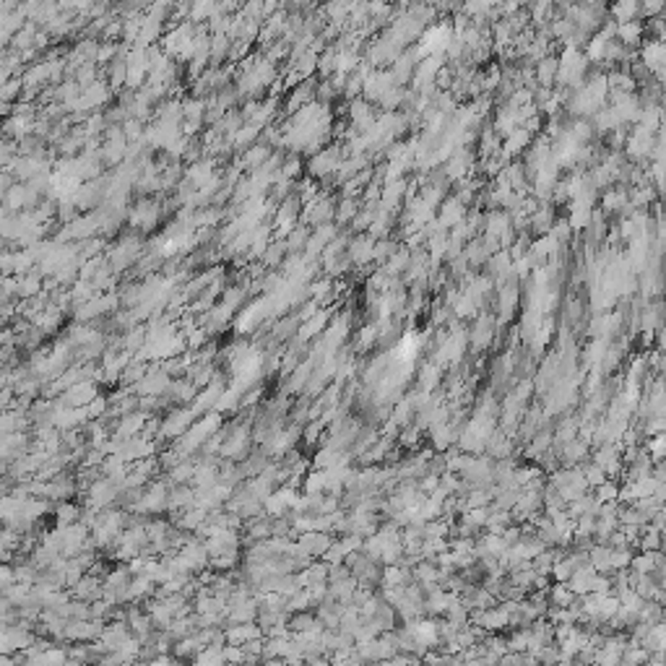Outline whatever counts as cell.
Returning a JSON list of instances; mask_svg holds the SVG:
<instances>
[{"label": "cell", "mask_w": 666, "mask_h": 666, "mask_svg": "<svg viewBox=\"0 0 666 666\" xmlns=\"http://www.w3.org/2000/svg\"><path fill=\"white\" fill-rule=\"evenodd\" d=\"M583 474H586L588 487H601V484L607 482V471L601 466H596V463H588V466L583 468Z\"/></svg>", "instance_id": "21"}, {"label": "cell", "mask_w": 666, "mask_h": 666, "mask_svg": "<svg viewBox=\"0 0 666 666\" xmlns=\"http://www.w3.org/2000/svg\"><path fill=\"white\" fill-rule=\"evenodd\" d=\"M596 576H598L596 570H594L591 565H586V567H580L576 576L567 580V586H570V591H573L576 596H588V594L594 591V580H596Z\"/></svg>", "instance_id": "10"}, {"label": "cell", "mask_w": 666, "mask_h": 666, "mask_svg": "<svg viewBox=\"0 0 666 666\" xmlns=\"http://www.w3.org/2000/svg\"><path fill=\"white\" fill-rule=\"evenodd\" d=\"M635 10H637V6H633V3H619V6L615 8V13L619 16V21H622V24H627V21H633L630 16H633Z\"/></svg>", "instance_id": "28"}, {"label": "cell", "mask_w": 666, "mask_h": 666, "mask_svg": "<svg viewBox=\"0 0 666 666\" xmlns=\"http://www.w3.org/2000/svg\"><path fill=\"white\" fill-rule=\"evenodd\" d=\"M157 219H159V206H157L154 200H143V203H138V206L133 209V214H130V224L138 229L154 227Z\"/></svg>", "instance_id": "9"}, {"label": "cell", "mask_w": 666, "mask_h": 666, "mask_svg": "<svg viewBox=\"0 0 666 666\" xmlns=\"http://www.w3.org/2000/svg\"><path fill=\"white\" fill-rule=\"evenodd\" d=\"M338 167H341V151L328 146V149H320L318 154L310 157L308 172H310V177L323 180V177H328V175H336Z\"/></svg>", "instance_id": "3"}, {"label": "cell", "mask_w": 666, "mask_h": 666, "mask_svg": "<svg viewBox=\"0 0 666 666\" xmlns=\"http://www.w3.org/2000/svg\"><path fill=\"white\" fill-rule=\"evenodd\" d=\"M299 172H302V161L297 159V157H292V159H284V164H281V175L289 180L299 177Z\"/></svg>", "instance_id": "25"}, {"label": "cell", "mask_w": 666, "mask_h": 666, "mask_svg": "<svg viewBox=\"0 0 666 666\" xmlns=\"http://www.w3.org/2000/svg\"><path fill=\"white\" fill-rule=\"evenodd\" d=\"M224 635H227V646H245V643H250V640L266 637L258 622H248V625H227L224 627Z\"/></svg>", "instance_id": "8"}, {"label": "cell", "mask_w": 666, "mask_h": 666, "mask_svg": "<svg viewBox=\"0 0 666 666\" xmlns=\"http://www.w3.org/2000/svg\"><path fill=\"white\" fill-rule=\"evenodd\" d=\"M619 492L622 489L617 487L612 479H607L601 487H596V500L598 502H615V500H619Z\"/></svg>", "instance_id": "20"}, {"label": "cell", "mask_w": 666, "mask_h": 666, "mask_svg": "<svg viewBox=\"0 0 666 666\" xmlns=\"http://www.w3.org/2000/svg\"><path fill=\"white\" fill-rule=\"evenodd\" d=\"M357 214V209H354V200L351 198H344L341 203H338V209H336V219H338V224H347L351 216Z\"/></svg>", "instance_id": "24"}, {"label": "cell", "mask_w": 666, "mask_h": 666, "mask_svg": "<svg viewBox=\"0 0 666 666\" xmlns=\"http://www.w3.org/2000/svg\"><path fill=\"white\" fill-rule=\"evenodd\" d=\"M557 73H560V63H557L555 58H544V60H541V65H539V81H541V84H549V81L555 79Z\"/></svg>", "instance_id": "22"}, {"label": "cell", "mask_w": 666, "mask_h": 666, "mask_svg": "<svg viewBox=\"0 0 666 666\" xmlns=\"http://www.w3.org/2000/svg\"><path fill=\"white\" fill-rule=\"evenodd\" d=\"M297 544L305 555L315 560V557H326L333 539H331V534H323V531H308V534H299Z\"/></svg>", "instance_id": "7"}, {"label": "cell", "mask_w": 666, "mask_h": 666, "mask_svg": "<svg viewBox=\"0 0 666 666\" xmlns=\"http://www.w3.org/2000/svg\"><path fill=\"white\" fill-rule=\"evenodd\" d=\"M619 37H622V45H633V42H637V37H640V26H637L635 21H627V24H619Z\"/></svg>", "instance_id": "23"}, {"label": "cell", "mask_w": 666, "mask_h": 666, "mask_svg": "<svg viewBox=\"0 0 666 666\" xmlns=\"http://www.w3.org/2000/svg\"><path fill=\"white\" fill-rule=\"evenodd\" d=\"M81 516H84V507L76 505V502H60L55 507V518H58V528L73 526V523H81Z\"/></svg>", "instance_id": "13"}, {"label": "cell", "mask_w": 666, "mask_h": 666, "mask_svg": "<svg viewBox=\"0 0 666 666\" xmlns=\"http://www.w3.org/2000/svg\"><path fill=\"white\" fill-rule=\"evenodd\" d=\"M406 263H409V253H406V250H401L398 255H393V258H390L388 271H390V273H393V271H401L404 266H406Z\"/></svg>", "instance_id": "29"}, {"label": "cell", "mask_w": 666, "mask_h": 666, "mask_svg": "<svg viewBox=\"0 0 666 666\" xmlns=\"http://www.w3.org/2000/svg\"><path fill=\"white\" fill-rule=\"evenodd\" d=\"M471 622L482 627L484 633H500V630L510 627V607L502 601L500 607L484 609V612H471Z\"/></svg>", "instance_id": "2"}, {"label": "cell", "mask_w": 666, "mask_h": 666, "mask_svg": "<svg viewBox=\"0 0 666 666\" xmlns=\"http://www.w3.org/2000/svg\"><path fill=\"white\" fill-rule=\"evenodd\" d=\"M328 315L331 310H318V315H312V318L299 328V336H297V344H305L310 336H315L320 328H326V323H328Z\"/></svg>", "instance_id": "16"}, {"label": "cell", "mask_w": 666, "mask_h": 666, "mask_svg": "<svg viewBox=\"0 0 666 666\" xmlns=\"http://www.w3.org/2000/svg\"><path fill=\"white\" fill-rule=\"evenodd\" d=\"M97 398H100L97 383H94V380H84V383H79V386H73V388L65 390L58 401L65 409H86L89 404H94Z\"/></svg>", "instance_id": "4"}, {"label": "cell", "mask_w": 666, "mask_h": 666, "mask_svg": "<svg viewBox=\"0 0 666 666\" xmlns=\"http://www.w3.org/2000/svg\"><path fill=\"white\" fill-rule=\"evenodd\" d=\"M419 383H422V390H425V393L435 388V386L440 383V367H438V365H427V367L422 370Z\"/></svg>", "instance_id": "18"}, {"label": "cell", "mask_w": 666, "mask_h": 666, "mask_svg": "<svg viewBox=\"0 0 666 666\" xmlns=\"http://www.w3.org/2000/svg\"><path fill=\"white\" fill-rule=\"evenodd\" d=\"M118 58V47L115 45H102L100 52H97V63H112Z\"/></svg>", "instance_id": "26"}, {"label": "cell", "mask_w": 666, "mask_h": 666, "mask_svg": "<svg viewBox=\"0 0 666 666\" xmlns=\"http://www.w3.org/2000/svg\"><path fill=\"white\" fill-rule=\"evenodd\" d=\"M287 242L284 239H276L273 245H269V250H266V255H263V263L266 266H276L278 260L284 258V253H287Z\"/></svg>", "instance_id": "19"}, {"label": "cell", "mask_w": 666, "mask_h": 666, "mask_svg": "<svg viewBox=\"0 0 666 666\" xmlns=\"http://www.w3.org/2000/svg\"><path fill=\"white\" fill-rule=\"evenodd\" d=\"M390 666H425L422 658L417 656H406V653H398V656L390 658Z\"/></svg>", "instance_id": "27"}, {"label": "cell", "mask_w": 666, "mask_h": 666, "mask_svg": "<svg viewBox=\"0 0 666 666\" xmlns=\"http://www.w3.org/2000/svg\"><path fill=\"white\" fill-rule=\"evenodd\" d=\"M37 633L34 630H24L19 625H3V637H0V648H3V656H16L29 651L37 643Z\"/></svg>", "instance_id": "1"}, {"label": "cell", "mask_w": 666, "mask_h": 666, "mask_svg": "<svg viewBox=\"0 0 666 666\" xmlns=\"http://www.w3.org/2000/svg\"><path fill=\"white\" fill-rule=\"evenodd\" d=\"M375 245L378 242L372 237H357L349 245V258L354 263H370V260H375Z\"/></svg>", "instance_id": "11"}, {"label": "cell", "mask_w": 666, "mask_h": 666, "mask_svg": "<svg viewBox=\"0 0 666 666\" xmlns=\"http://www.w3.org/2000/svg\"><path fill=\"white\" fill-rule=\"evenodd\" d=\"M461 219H463V200H447L440 211V227H458Z\"/></svg>", "instance_id": "15"}, {"label": "cell", "mask_w": 666, "mask_h": 666, "mask_svg": "<svg viewBox=\"0 0 666 666\" xmlns=\"http://www.w3.org/2000/svg\"><path fill=\"white\" fill-rule=\"evenodd\" d=\"M547 596H549V607H560V609L573 607V604L578 601V596L570 591L567 583H555V586L547 591Z\"/></svg>", "instance_id": "14"}, {"label": "cell", "mask_w": 666, "mask_h": 666, "mask_svg": "<svg viewBox=\"0 0 666 666\" xmlns=\"http://www.w3.org/2000/svg\"><path fill=\"white\" fill-rule=\"evenodd\" d=\"M487 450L492 458H500V461H505L507 456H510V450H513V443H510V438H507L505 429H495L492 435H489L487 440Z\"/></svg>", "instance_id": "12"}, {"label": "cell", "mask_w": 666, "mask_h": 666, "mask_svg": "<svg viewBox=\"0 0 666 666\" xmlns=\"http://www.w3.org/2000/svg\"><path fill=\"white\" fill-rule=\"evenodd\" d=\"M79 492V484H76V479L68 477V474H60V477L50 479V482H45V487H42V498L45 500H60V502H68L73 495Z\"/></svg>", "instance_id": "6"}, {"label": "cell", "mask_w": 666, "mask_h": 666, "mask_svg": "<svg viewBox=\"0 0 666 666\" xmlns=\"http://www.w3.org/2000/svg\"><path fill=\"white\" fill-rule=\"evenodd\" d=\"M21 86H24V81H6V86H3V100L6 102H10L13 100V94L16 91H21Z\"/></svg>", "instance_id": "30"}, {"label": "cell", "mask_w": 666, "mask_h": 666, "mask_svg": "<svg viewBox=\"0 0 666 666\" xmlns=\"http://www.w3.org/2000/svg\"><path fill=\"white\" fill-rule=\"evenodd\" d=\"M299 495L294 492V487H278L273 495H271L269 500H266V513L273 518H287L292 510H294V505H297Z\"/></svg>", "instance_id": "5"}, {"label": "cell", "mask_w": 666, "mask_h": 666, "mask_svg": "<svg viewBox=\"0 0 666 666\" xmlns=\"http://www.w3.org/2000/svg\"><path fill=\"white\" fill-rule=\"evenodd\" d=\"M531 143V130L526 128H518L516 133H510L505 138V149H502V157H513L518 151H523Z\"/></svg>", "instance_id": "17"}]
</instances>
